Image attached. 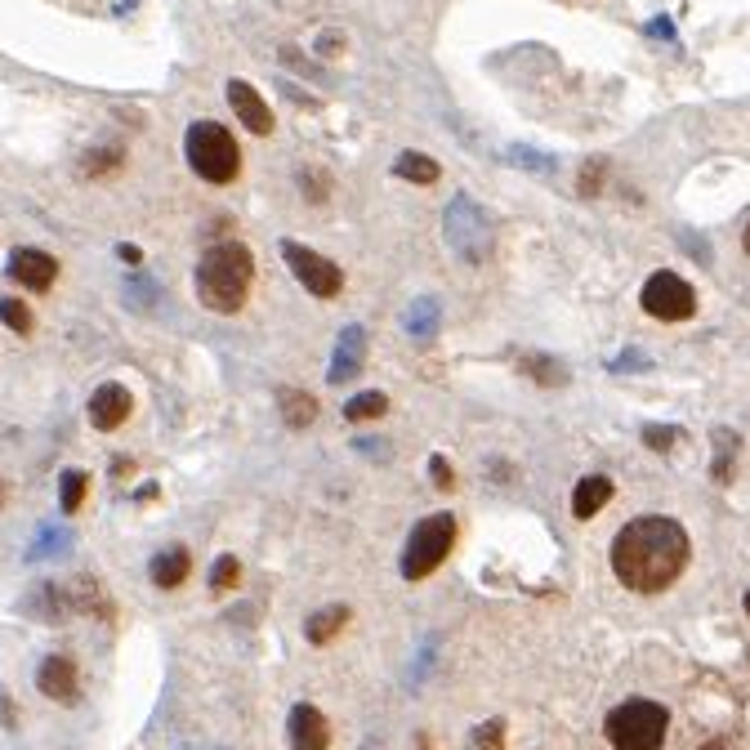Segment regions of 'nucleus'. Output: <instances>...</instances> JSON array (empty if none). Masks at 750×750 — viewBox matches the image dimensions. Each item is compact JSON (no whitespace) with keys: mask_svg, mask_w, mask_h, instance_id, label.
<instances>
[{"mask_svg":"<svg viewBox=\"0 0 750 750\" xmlns=\"http://www.w3.org/2000/svg\"><path fill=\"white\" fill-rule=\"evenodd\" d=\"M688 532L666 514H643L625 523L612 541V572L625 590L657 594L679 581L688 567Z\"/></svg>","mask_w":750,"mask_h":750,"instance_id":"1","label":"nucleus"},{"mask_svg":"<svg viewBox=\"0 0 750 750\" xmlns=\"http://www.w3.org/2000/svg\"><path fill=\"white\" fill-rule=\"evenodd\" d=\"M255 282V255L242 242H215L197 264V300L210 313H237Z\"/></svg>","mask_w":750,"mask_h":750,"instance_id":"2","label":"nucleus"},{"mask_svg":"<svg viewBox=\"0 0 750 750\" xmlns=\"http://www.w3.org/2000/svg\"><path fill=\"white\" fill-rule=\"evenodd\" d=\"M184 157L206 184H233L242 175V148L219 121H192L184 134Z\"/></svg>","mask_w":750,"mask_h":750,"instance_id":"3","label":"nucleus"},{"mask_svg":"<svg viewBox=\"0 0 750 750\" xmlns=\"http://www.w3.org/2000/svg\"><path fill=\"white\" fill-rule=\"evenodd\" d=\"M442 237H447L451 255H460L465 264H483L492 255V224H487V210L478 206L469 192H456L442 210Z\"/></svg>","mask_w":750,"mask_h":750,"instance_id":"4","label":"nucleus"},{"mask_svg":"<svg viewBox=\"0 0 750 750\" xmlns=\"http://www.w3.org/2000/svg\"><path fill=\"white\" fill-rule=\"evenodd\" d=\"M666 728H670L666 706H657L648 697H630L608 715V742L617 750H661Z\"/></svg>","mask_w":750,"mask_h":750,"instance_id":"5","label":"nucleus"},{"mask_svg":"<svg viewBox=\"0 0 750 750\" xmlns=\"http://www.w3.org/2000/svg\"><path fill=\"white\" fill-rule=\"evenodd\" d=\"M451 545H456V518L429 514L425 523H416L407 550H402V576H407V581H420V576L438 572V563L451 554Z\"/></svg>","mask_w":750,"mask_h":750,"instance_id":"6","label":"nucleus"},{"mask_svg":"<svg viewBox=\"0 0 750 750\" xmlns=\"http://www.w3.org/2000/svg\"><path fill=\"white\" fill-rule=\"evenodd\" d=\"M639 304L648 317H661V322H684V317L697 313V291L684 282L679 273H652L639 291Z\"/></svg>","mask_w":750,"mask_h":750,"instance_id":"7","label":"nucleus"},{"mask_svg":"<svg viewBox=\"0 0 750 750\" xmlns=\"http://www.w3.org/2000/svg\"><path fill=\"white\" fill-rule=\"evenodd\" d=\"M282 255H286V264H291L295 282L309 295H317V300H335V295H340V286H344L340 264H331L326 255H317V250L300 246V242H282Z\"/></svg>","mask_w":750,"mask_h":750,"instance_id":"8","label":"nucleus"},{"mask_svg":"<svg viewBox=\"0 0 750 750\" xmlns=\"http://www.w3.org/2000/svg\"><path fill=\"white\" fill-rule=\"evenodd\" d=\"M9 282L27 286V291H50L54 277H59V259L45 255V250L36 246H18L14 255H9V268H5Z\"/></svg>","mask_w":750,"mask_h":750,"instance_id":"9","label":"nucleus"},{"mask_svg":"<svg viewBox=\"0 0 750 750\" xmlns=\"http://www.w3.org/2000/svg\"><path fill=\"white\" fill-rule=\"evenodd\" d=\"M362 362H367V331H362V326H344L340 340H335V358H331V371H326V380H331V384L358 380Z\"/></svg>","mask_w":750,"mask_h":750,"instance_id":"10","label":"nucleus"},{"mask_svg":"<svg viewBox=\"0 0 750 750\" xmlns=\"http://www.w3.org/2000/svg\"><path fill=\"white\" fill-rule=\"evenodd\" d=\"M286 737H291V750H326V746H331V728H326L322 710L309 706V701H300V706L291 710V719H286Z\"/></svg>","mask_w":750,"mask_h":750,"instance_id":"11","label":"nucleus"},{"mask_svg":"<svg viewBox=\"0 0 750 750\" xmlns=\"http://www.w3.org/2000/svg\"><path fill=\"white\" fill-rule=\"evenodd\" d=\"M36 688L45 692L50 701H63V706H72L76 697H81V684H76V666H72V657H45L41 661V670H36Z\"/></svg>","mask_w":750,"mask_h":750,"instance_id":"12","label":"nucleus"},{"mask_svg":"<svg viewBox=\"0 0 750 750\" xmlns=\"http://www.w3.org/2000/svg\"><path fill=\"white\" fill-rule=\"evenodd\" d=\"M228 103H233L237 121H242L250 134H273V108L259 99V90L250 81H228Z\"/></svg>","mask_w":750,"mask_h":750,"instance_id":"13","label":"nucleus"},{"mask_svg":"<svg viewBox=\"0 0 750 750\" xmlns=\"http://www.w3.org/2000/svg\"><path fill=\"white\" fill-rule=\"evenodd\" d=\"M130 420V393L121 389V384H99L90 398V425L103 429V434H112L117 425Z\"/></svg>","mask_w":750,"mask_h":750,"instance_id":"14","label":"nucleus"},{"mask_svg":"<svg viewBox=\"0 0 750 750\" xmlns=\"http://www.w3.org/2000/svg\"><path fill=\"white\" fill-rule=\"evenodd\" d=\"M23 612H27V617H36V621H50V625L67 621V617H72V594H67V585L45 581L23 599Z\"/></svg>","mask_w":750,"mask_h":750,"instance_id":"15","label":"nucleus"},{"mask_svg":"<svg viewBox=\"0 0 750 750\" xmlns=\"http://www.w3.org/2000/svg\"><path fill=\"white\" fill-rule=\"evenodd\" d=\"M148 572H152V585H161V590H175V585H184V581H188L192 559H188L184 545H170V550H161L157 559H152Z\"/></svg>","mask_w":750,"mask_h":750,"instance_id":"16","label":"nucleus"},{"mask_svg":"<svg viewBox=\"0 0 750 750\" xmlns=\"http://www.w3.org/2000/svg\"><path fill=\"white\" fill-rule=\"evenodd\" d=\"M612 500V478H603V474H594V478H581L576 483V492H572V514L576 518H594L603 505Z\"/></svg>","mask_w":750,"mask_h":750,"instance_id":"17","label":"nucleus"},{"mask_svg":"<svg viewBox=\"0 0 750 750\" xmlns=\"http://www.w3.org/2000/svg\"><path fill=\"white\" fill-rule=\"evenodd\" d=\"M402 326H407V335H411V340L429 344V340H434V335H438V326H442V309H438V300H429V295H420V300L407 309V317H402Z\"/></svg>","mask_w":750,"mask_h":750,"instance_id":"18","label":"nucleus"},{"mask_svg":"<svg viewBox=\"0 0 750 750\" xmlns=\"http://www.w3.org/2000/svg\"><path fill=\"white\" fill-rule=\"evenodd\" d=\"M277 407H282V420L291 429H309L317 420V398H309L304 389H291V384L277 389Z\"/></svg>","mask_w":750,"mask_h":750,"instance_id":"19","label":"nucleus"},{"mask_svg":"<svg viewBox=\"0 0 750 750\" xmlns=\"http://www.w3.org/2000/svg\"><path fill=\"white\" fill-rule=\"evenodd\" d=\"M518 371L532 375L541 389H559V384H567V367L559 358H550V353H523V358H518Z\"/></svg>","mask_w":750,"mask_h":750,"instance_id":"20","label":"nucleus"},{"mask_svg":"<svg viewBox=\"0 0 750 750\" xmlns=\"http://www.w3.org/2000/svg\"><path fill=\"white\" fill-rule=\"evenodd\" d=\"M393 175L407 179V184H438V161L425 157V152H402L398 161H393Z\"/></svg>","mask_w":750,"mask_h":750,"instance_id":"21","label":"nucleus"},{"mask_svg":"<svg viewBox=\"0 0 750 750\" xmlns=\"http://www.w3.org/2000/svg\"><path fill=\"white\" fill-rule=\"evenodd\" d=\"M344 621H349V608H322V612H313L309 621H304V634H309V643H331L335 634L344 630Z\"/></svg>","mask_w":750,"mask_h":750,"instance_id":"22","label":"nucleus"},{"mask_svg":"<svg viewBox=\"0 0 750 750\" xmlns=\"http://www.w3.org/2000/svg\"><path fill=\"white\" fill-rule=\"evenodd\" d=\"M85 487H90V474L85 469H67L63 474V483H59V505H63V514H76L81 509V500H85Z\"/></svg>","mask_w":750,"mask_h":750,"instance_id":"23","label":"nucleus"},{"mask_svg":"<svg viewBox=\"0 0 750 750\" xmlns=\"http://www.w3.org/2000/svg\"><path fill=\"white\" fill-rule=\"evenodd\" d=\"M384 411H389V398H384V393H358V398H349V407H344V420H380Z\"/></svg>","mask_w":750,"mask_h":750,"instance_id":"24","label":"nucleus"},{"mask_svg":"<svg viewBox=\"0 0 750 750\" xmlns=\"http://www.w3.org/2000/svg\"><path fill=\"white\" fill-rule=\"evenodd\" d=\"M125 161V152L112 143V148H99V152H85V161H81V175H112Z\"/></svg>","mask_w":750,"mask_h":750,"instance_id":"25","label":"nucleus"},{"mask_svg":"<svg viewBox=\"0 0 750 750\" xmlns=\"http://www.w3.org/2000/svg\"><path fill=\"white\" fill-rule=\"evenodd\" d=\"M237 576H242V563L233 559V554H224V559H215V567H210V590H233Z\"/></svg>","mask_w":750,"mask_h":750,"instance_id":"26","label":"nucleus"},{"mask_svg":"<svg viewBox=\"0 0 750 750\" xmlns=\"http://www.w3.org/2000/svg\"><path fill=\"white\" fill-rule=\"evenodd\" d=\"M0 322H5L9 331L27 335V331H32V309H27L23 300H0Z\"/></svg>","mask_w":750,"mask_h":750,"instance_id":"27","label":"nucleus"},{"mask_svg":"<svg viewBox=\"0 0 750 750\" xmlns=\"http://www.w3.org/2000/svg\"><path fill=\"white\" fill-rule=\"evenodd\" d=\"M514 166L523 170H536V175H554V157H545V152H532V148H509L505 152Z\"/></svg>","mask_w":750,"mask_h":750,"instance_id":"28","label":"nucleus"},{"mask_svg":"<svg viewBox=\"0 0 750 750\" xmlns=\"http://www.w3.org/2000/svg\"><path fill=\"white\" fill-rule=\"evenodd\" d=\"M715 447H719V456H715V478H719V483H728V465H733V456H737V438L728 434V429H715Z\"/></svg>","mask_w":750,"mask_h":750,"instance_id":"29","label":"nucleus"},{"mask_svg":"<svg viewBox=\"0 0 750 750\" xmlns=\"http://www.w3.org/2000/svg\"><path fill=\"white\" fill-rule=\"evenodd\" d=\"M67 545H72V536L59 532V527H45V532H41V541L32 545V554H27V559H41V554H63Z\"/></svg>","mask_w":750,"mask_h":750,"instance_id":"30","label":"nucleus"},{"mask_svg":"<svg viewBox=\"0 0 750 750\" xmlns=\"http://www.w3.org/2000/svg\"><path fill=\"white\" fill-rule=\"evenodd\" d=\"M125 300L139 304V309H152V304H157V286H152L148 277H130V282H125Z\"/></svg>","mask_w":750,"mask_h":750,"instance_id":"31","label":"nucleus"},{"mask_svg":"<svg viewBox=\"0 0 750 750\" xmlns=\"http://www.w3.org/2000/svg\"><path fill=\"white\" fill-rule=\"evenodd\" d=\"M643 442H648L652 451H670L679 442V429H661V425H648L643 429Z\"/></svg>","mask_w":750,"mask_h":750,"instance_id":"32","label":"nucleus"},{"mask_svg":"<svg viewBox=\"0 0 750 750\" xmlns=\"http://www.w3.org/2000/svg\"><path fill=\"white\" fill-rule=\"evenodd\" d=\"M603 175H608V161H590V166L581 170V192H585V197L603 188Z\"/></svg>","mask_w":750,"mask_h":750,"instance_id":"33","label":"nucleus"},{"mask_svg":"<svg viewBox=\"0 0 750 750\" xmlns=\"http://www.w3.org/2000/svg\"><path fill=\"white\" fill-rule=\"evenodd\" d=\"M474 750H500V724H496V719L474 733Z\"/></svg>","mask_w":750,"mask_h":750,"instance_id":"34","label":"nucleus"},{"mask_svg":"<svg viewBox=\"0 0 750 750\" xmlns=\"http://www.w3.org/2000/svg\"><path fill=\"white\" fill-rule=\"evenodd\" d=\"M429 474H434V483L442 487V492H451V487H456V474H451V469H447V460H442V456H434V465H429Z\"/></svg>","mask_w":750,"mask_h":750,"instance_id":"35","label":"nucleus"},{"mask_svg":"<svg viewBox=\"0 0 750 750\" xmlns=\"http://www.w3.org/2000/svg\"><path fill=\"white\" fill-rule=\"evenodd\" d=\"M617 371H648V358H639V353H625V358L612 362Z\"/></svg>","mask_w":750,"mask_h":750,"instance_id":"36","label":"nucleus"},{"mask_svg":"<svg viewBox=\"0 0 750 750\" xmlns=\"http://www.w3.org/2000/svg\"><path fill=\"white\" fill-rule=\"evenodd\" d=\"M648 32H652V36H666V41H670V36H675V23H670V18H652Z\"/></svg>","mask_w":750,"mask_h":750,"instance_id":"37","label":"nucleus"},{"mask_svg":"<svg viewBox=\"0 0 750 750\" xmlns=\"http://www.w3.org/2000/svg\"><path fill=\"white\" fill-rule=\"evenodd\" d=\"M358 451H371V456H384V451H389V442H358Z\"/></svg>","mask_w":750,"mask_h":750,"instance_id":"38","label":"nucleus"},{"mask_svg":"<svg viewBox=\"0 0 750 750\" xmlns=\"http://www.w3.org/2000/svg\"><path fill=\"white\" fill-rule=\"evenodd\" d=\"M117 255L125 259V264H139V246H117Z\"/></svg>","mask_w":750,"mask_h":750,"instance_id":"39","label":"nucleus"},{"mask_svg":"<svg viewBox=\"0 0 750 750\" xmlns=\"http://www.w3.org/2000/svg\"><path fill=\"white\" fill-rule=\"evenodd\" d=\"M701 750H728V742H724V737H715V742H706Z\"/></svg>","mask_w":750,"mask_h":750,"instance_id":"40","label":"nucleus"},{"mask_svg":"<svg viewBox=\"0 0 750 750\" xmlns=\"http://www.w3.org/2000/svg\"><path fill=\"white\" fill-rule=\"evenodd\" d=\"M0 509H5V483H0Z\"/></svg>","mask_w":750,"mask_h":750,"instance_id":"41","label":"nucleus"},{"mask_svg":"<svg viewBox=\"0 0 750 750\" xmlns=\"http://www.w3.org/2000/svg\"><path fill=\"white\" fill-rule=\"evenodd\" d=\"M746 250H750V224H746Z\"/></svg>","mask_w":750,"mask_h":750,"instance_id":"42","label":"nucleus"},{"mask_svg":"<svg viewBox=\"0 0 750 750\" xmlns=\"http://www.w3.org/2000/svg\"><path fill=\"white\" fill-rule=\"evenodd\" d=\"M746 612H750V594H746Z\"/></svg>","mask_w":750,"mask_h":750,"instance_id":"43","label":"nucleus"}]
</instances>
